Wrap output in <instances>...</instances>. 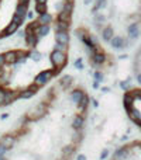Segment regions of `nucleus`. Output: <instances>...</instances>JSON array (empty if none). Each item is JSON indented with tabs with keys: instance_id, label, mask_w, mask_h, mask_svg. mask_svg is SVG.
Returning <instances> with one entry per match:
<instances>
[{
	"instance_id": "20",
	"label": "nucleus",
	"mask_w": 141,
	"mask_h": 160,
	"mask_svg": "<svg viewBox=\"0 0 141 160\" xmlns=\"http://www.w3.org/2000/svg\"><path fill=\"white\" fill-rule=\"evenodd\" d=\"M88 104H89V97L85 96V97H83V100H82L79 104H78V107H79V110H80V111H86V108H88Z\"/></svg>"
},
{
	"instance_id": "17",
	"label": "nucleus",
	"mask_w": 141,
	"mask_h": 160,
	"mask_svg": "<svg viewBox=\"0 0 141 160\" xmlns=\"http://www.w3.org/2000/svg\"><path fill=\"white\" fill-rule=\"evenodd\" d=\"M58 20H59V21H62V23H68V24H69V21H70V13L61 11V13L58 14Z\"/></svg>"
},
{
	"instance_id": "3",
	"label": "nucleus",
	"mask_w": 141,
	"mask_h": 160,
	"mask_svg": "<svg viewBox=\"0 0 141 160\" xmlns=\"http://www.w3.org/2000/svg\"><path fill=\"white\" fill-rule=\"evenodd\" d=\"M54 72L52 70H44V72H40V73L35 76L34 79V84L38 87V89H41L42 86H45L52 77H54Z\"/></svg>"
},
{
	"instance_id": "15",
	"label": "nucleus",
	"mask_w": 141,
	"mask_h": 160,
	"mask_svg": "<svg viewBox=\"0 0 141 160\" xmlns=\"http://www.w3.org/2000/svg\"><path fill=\"white\" fill-rule=\"evenodd\" d=\"M38 21H40V24H45V25H50V24L52 23V16L50 13H42L40 14V17H38Z\"/></svg>"
},
{
	"instance_id": "23",
	"label": "nucleus",
	"mask_w": 141,
	"mask_h": 160,
	"mask_svg": "<svg viewBox=\"0 0 141 160\" xmlns=\"http://www.w3.org/2000/svg\"><path fill=\"white\" fill-rule=\"evenodd\" d=\"M30 58H31V59H34V60H37V59H40V54H38V52H35V51H33V52H31V54H30Z\"/></svg>"
},
{
	"instance_id": "4",
	"label": "nucleus",
	"mask_w": 141,
	"mask_h": 160,
	"mask_svg": "<svg viewBox=\"0 0 141 160\" xmlns=\"http://www.w3.org/2000/svg\"><path fill=\"white\" fill-rule=\"evenodd\" d=\"M28 13V4H23V3H19L17 7H16V11L13 14V21H16L17 24H21L26 19V16Z\"/></svg>"
},
{
	"instance_id": "13",
	"label": "nucleus",
	"mask_w": 141,
	"mask_h": 160,
	"mask_svg": "<svg viewBox=\"0 0 141 160\" xmlns=\"http://www.w3.org/2000/svg\"><path fill=\"white\" fill-rule=\"evenodd\" d=\"M102 38H103L104 41H107V42H110L114 38V31H113V28L112 27H106L102 31Z\"/></svg>"
},
{
	"instance_id": "9",
	"label": "nucleus",
	"mask_w": 141,
	"mask_h": 160,
	"mask_svg": "<svg viewBox=\"0 0 141 160\" xmlns=\"http://www.w3.org/2000/svg\"><path fill=\"white\" fill-rule=\"evenodd\" d=\"M85 96H86V94H85L82 90H74V92L69 94V98H70V101H72V103H75V104L78 105L80 101L83 100Z\"/></svg>"
},
{
	"instance_id": "28",
	"label": "nucleus",
	"mask_w": 141,
	"mask_h": 160,
	"mask_svg": "<svg viewBox=\"0 0 141 160\" xmlns=\"http://www.w3.org/2000/svg\"><path fill=\"white\" fill-rule=\"evenodd\" d=\"M83 3L85 4H90V3H92V0H83Z\"/></svg>"
},
{
	"instance_id": "24",
	"label": "nucleus",
	"mask_w": 141,
	"mask_h": 160,
	"mask_svg": "<svg viewBox=\"0 0 141 160\" xmlns=\"http://www.w3.org/2000/svg\"><path fill=\"white\" fill-rule=\"evenodd\" d=\"M102 79H103V74L100 72H94V80L96 82H102Z\"/></svg>"
},
{
	"instance_id": "11",
	"label": "nucleus",
	"mask_w": 141,
	"mask_h": 160,
	"mask_svg": "<svg viewBox=\"0 0 141 160\" xmlns=\"http://www.w3.org/2000/svg\"><path fill=\"white\" fill-rule=\"evenodd\" d=\"M85 127V119L82 115H78V117H75L74 118V121H72V128L75 129V131H82Z\"/></svg>"
},
{
	"instance_id": "8",
	"label": "nucleus",
	"mask_w": 141,
	"mask_h": 160,
	"mask_svg": "<svg viewBox=\"0 0 141 160\" xmlns=\"http://www.w3.org/2000/svg\"><path fill=\"white\" fill-rule=\"evenodd\" d=\"M6 56V62L7 63H16L19 58L21 56V52H17V51H9V52H6L4 54Z\"/></svg>"
},
{
	"instance_id": "10",
	"label": "nucleus",
	"mask_w": 141,
	"mask_h": 160,
	"mask_svg": "<svg viewBox=\"0 0 141 160\" xmlns=\"http://www.w3.org/2000/svg\"><path fill=\"white\" fill-rule=\"evenodd\" d=\"M0 142L4 145L6 147H9V149H13L14 146H16V142H17V139L14 136H11V135H4V136L0 139Z\"/></svg>"
},
{
	"instance_id": "22",
	"label": "nucleus",
	"mask_w": 141,
	"mask_h": 160,
	"mask_svg": "<svg viewBox=\"0 0 141 160\" xmlns=\"http://www.w3.org/2000/svg\"><path fill=\"white\" fill-rule=\"evenodd\" d=\"M37 11H40V14L45 13V11H47V4H40V3H37Z\"/></svg>"
},
{
	"instance_id": "25",
	"label": "nucleus",
	"mask_w": 141,
	"mask_h": 160,
	"mask_svg": "<svg viewBox=\"0 0 141 160\" xmlns=\"http://www.w3.org/2000/svg\"><path fill=\"white\" fill-rule=\"evenodd\" d=\"M4 63H7V62H6V56H4V54H2V55H0V68H3Z\"/></svg>"
},
{
	"instance_id": "6",
	"label": "nucleus",
	"mask_w": 141,
	"mask_h": 160,
	"mask_svg": "<svg viewBox=\"0 0 141 160\" xmlns=\"http://www.w3.org/2000/svg\"><path fill=\"white\" fill-rule=\"evenodd\" d=\"M134 68H136V77L137 82L141 84V48L137 51V55H136V60H134Z\"/></svg>"
},
{
	"instance_id": "14",
	"label": "nucleus",
	"mask_w": 141,
	"mask_h": 160,
	"mask_svg": "<svg viewBox=\"0 0 141 160\" xmlns=\"http://www.w3.org/2000/svg\"><path fill=\"white\" fill-rule=\"evenodd\" d=\"M19 27H20V24H17L16 21H11V23H10L9 25L4 28V35H6V37H9V35L14 34V32L19 30Z\"/></svg>"
},
{
	"instance_id": "18",
	"label": "nucleus",
	"mask_w": 141,
	"mask_h": 160,
	"mask_svg": "<svg viewBox=\"0 0 141 160\" xmlns=\"http://www.w3.org/2000/svg\"><path fill=\"white\" fill-rule=\"evenodd\" d=\"M74 6H75L74 0H70V1H65V3H64V6H62V11H66V13H70V14H72Z\"/></svg>"
},
{
	"instance_id": "27",
	"label": "nucleus",
	"mask_w": 141,
	"mask_h": 160,
	"mask_svg": "<svg viewBox=\"0 0 141 160\" xmlns=\"http://www.w3.org/2000/svg\"><path fill=\"white\" fill-rule=\"evenodd\" d=\"M37 3H40V4H47V0H37Z\"/></svg>"
},
{
	"instance_id": "1",
	"label": "nucleus",
	"mask_w": 141,
	"mask_h": 160,
	"mask_svg": "<svg viewBox=\"0 0 141 160\" xmlns=\"http://www.w3.org/2000/svg\"><path fill=\"white\" fill-rule=\"evenodd\" d=\"M113 160H141V141L117 149L114 152Z\"/></svg>"
},
{
	"instance_id": "21",
	"label": "nucleus",
	"mask_w": 141,
	"mask_h": 160,
	"mask_svg": "<svg viewBox=\"0 0 141 160\" xmlns=\"http://www.w3.org/2000/svg\"><path fill=\"white\" fill-rule=\"evenodd\" d=\"M6 98H7V92L0 89V105H6Z\"/></svg>"
},
{
	"instance_id": "29",
	"label": "nucleus",
	"mask_w": 141,
	"mask_h": 160,
	"mask_svg": "<svg viewBox=\"0 0 141 160\" xmlns=\"http://www.w3.org/2000/svg\"><path fill=\"white\" fill-rule=\"evenodd\" d=\"M65 1H70V0H65Z\"/></svg>"
},
{
	"instance_id": "7",
	"label": "nucleus",
	"mask_w": 141,
	"mask_h": 160,
	"mask_svg": "<svg viewBox=\"0 0 141 160\" xmlns=\"http://www.w3.org/2000/svg\"><path fill=\"white\" fill-rule=\"evenodd\" d=\"M55 41H56V44L68 45V44H69V35H68V31H58V32H55Z\"/></svg>"
},
{
	"instance_id": "2",
	"label": "nucleus",
	"mask_w": 141,
	"mask_h": 160,
	"mask_svg": "<svg viewBox=\"0 0 141 160\" xmlns=\"http://www.w3.org/2000/svg\"><path fill=\"white\" fill-rule=\"evenodd\" d=\"M51 63L54 65L55 69H61L66 62V52H62V51L54 49L51 52Z\"/></svg>"
},
{
	"instance_id": "26",
	"label": "nucleus",
	"mask_w": 141,
	"mask_h": 160,
	"mask_svg": "<svg viewBox=\"0 0 141 160\" xmlns=\"http://www.w3.org/2000/svg\"><path fill=\"white\" fill-rule=\"evenodd\" d=\"M75 66H78V68H82V60H80V59H78V60H76V62H75Z\"/></svg>"
},
{
	"instance_id": "19",
	"label": "nucleus",
	"mask_w": 141,
	"mask_h": 160,
	"mask_svg": "<svg viewBox=\"0 0 141 160\" xmlns=\"http://www.w3.org/2000/svg\"><path fill=\"white\" fill-rule=\"evenodd\" d=\"M72 83V77L70 76H64V77L59 80V86L62 87V89H65V87H68Z\"/></svg>"
},
{
	"instance_id": "16",
	"label": "nucleus",
	"mask_w": 141,
	"mask_h": 160,
	"mask_svg": "<svg viewBox=\"0 0 141 160\" xmlns=\"http://www.w3.org/2000/svg\"><path fill=\"white\" fill-rule=\"evenodd\" d=\"M51 31V27L50 25H45V24H41L40 25V28L37 30V35L38 37H45V35H48V32Z\"/></svg>"
},
{
	"instance_id": "5",
	"label": "nucleus",
	"mask_w": 141,
	"mask_h": 160,
	"mask_svg": "<svg viewBox=\"0 0 141 160\" xmlns=\"http://www.w3.org/2000/svg\"><path fill=\"white\" fill-rule=\"evenodd\" d=\"M110 44H112V46L114 48V49H117V51H118V49H123V48H126L128 42H127L123 37L114 35V38H113L112 41H110Z\"/></svg>"
},
{
	"instance_id": "12",
	"label": "nucleus",
	"mask_w": 141,
	"mask_h": 160,
	"mask_svg": "<svg viewBox=\"0 0 141 160\" xmlns=\"http://www.w3.org/2000/svg\"><path fill=\"white\" fill-rule=\"evenodd\" d=\"M38 35L35 32H30L27 31V35H26V42H27L28 46H35V44L38 42Z\"/></svg>"
}]
</instances>
